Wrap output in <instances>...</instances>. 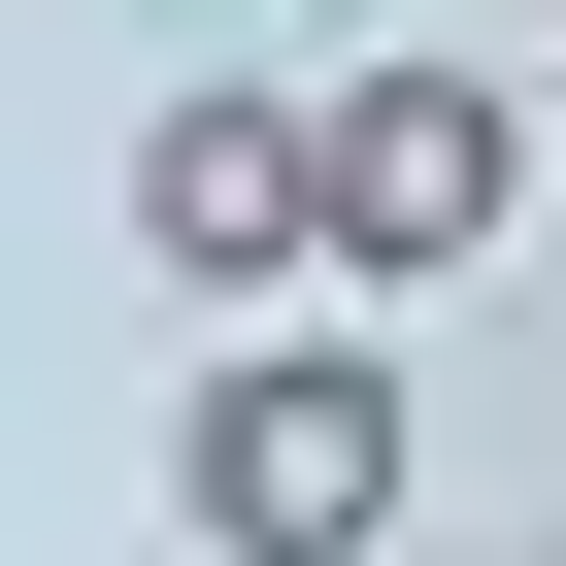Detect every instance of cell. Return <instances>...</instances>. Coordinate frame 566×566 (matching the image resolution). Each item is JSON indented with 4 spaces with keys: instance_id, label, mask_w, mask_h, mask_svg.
Returning a JSON list of instances; mask_svg holds the SVG:
<instances>
[{
    "instance_id": "obj_1",
    "label": "cell",
    "mask_w": 566,
    "mask_h": 566,
    "mask_svg": "<svg viewBox=\"0 0 566 566\" xmlns=\"http://www.w3.org/2000/svg\"><path fill=\"white\" fill-rule=\"evenodd\" d=\"M400 500H433L400 334H200V400H167V533L200 566H367Z\"/></svg>"
},
{
    "instance_id": "obj_3",
    "label": "cell",
    "mask_w": 566,
    "mask_h": 566,
    "mask_svg": "<svg viewBox=\"0 0 566 566\" xmlns=\"http://www.w3.org/2000/svg\"><path fill=\"white\" fill-rule=\"evenodd\" d=\"M134 266H167L200 334L301 301V67H167V101H134Z\"/></svg>"
},
{
    "instance_id": "obj_2",
    "label": "cell",
    "mask_w": 566,
    "mask_h": 566,
    "mask_svg": "<svg viewBox=\"0 0 566 566\" xmlns=\"http://www.w3.org/2000/svg\"><path fill=\"white\" fill-rule=\"evenodd\" d=\"M533 233V101L500 67H301V266L334 301H467Z\"/></svg>"
}]
</instances>
